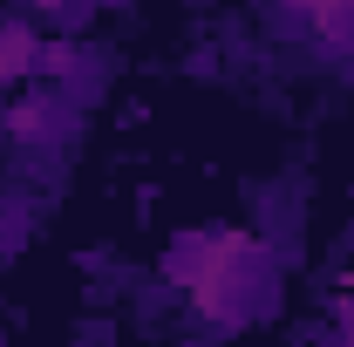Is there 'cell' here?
Listing matches in <instances>:
<instances>
[{
  "label": "cell",
  "mask_w": 354,
  "mask_h": 347,
  "mask_svg": "<svg viewBox=\"0 0 354 347\" xmlns=\"http://www.w3.org/2000/svg\"><path fill=\"white\" fill-rule=\"evenodd\" d=\"M28 62H35V35H28V28L0 35V82H14V75H21Z\"/></svg>",
  "instance_id": "obj_1"
},
{
  "label": "cell",
  "mask_w": 354,
  "mask_h": 347,
  "mask_svg": "<svg viewBox=\"0 0 354 347\" xmlns=\"http://www.w3.org/2000/svg\"><path fill=\"white\" fill-rule=\"evenodd\" d=\"M48 123V102H21V109H7V130H21V136H35Z\"/></svg>",
  "instance_id": "obj_2"
}]
</instances>
